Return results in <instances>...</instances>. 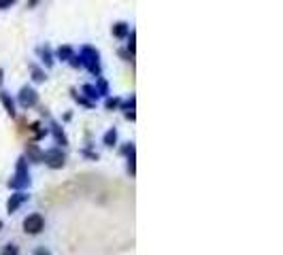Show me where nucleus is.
Listing matches in <instances>:
<instances>
[{
	"mask_svg": "<svg viewBox=\"0 0 283 255\" xmlns=\"http://www.w3.org/2000/svg\"><path fill=\"white\" fill-rule=\"evenodd\" d=\"M79 58H81V64H83V68H87L92 75L100 77V54L94 47H89V45L81 47Z\"/></svg>",
	"mask_w": 283,
	"mask_h": 255,
	"instance_id": "obj_1",
	"label": "nucleus"
},
{
	"mask_svg": "<svg viewBox=\"0 0 283 255\" xmlns=\"http://www.w3.org/2000/svg\"><path fill=\"white\" fill-rule=\"evenodd\" d=\"M30 185V172H28V160L22 156L17 160V166H15V177L9 181V187L11 189H24Z\"/></svg>",
	"mask_w": 283,
	"mask_h": 255,
	"instance_id": "obj_2",
	"label": "nucleus"
},
{
	"mask_svg": "<svg viewBox=\"0 0 283 255\" xmlns=\"http://www.w3.org/2000/svg\"><path fill=\"white\" fill-rule=\"evenodd\" d=\"M45 230V217L40 215V213H32V215H28L24 219V232L26 234H40Z\"/></svg>",
	"mask_w": 283,
	"mask_h": 255,
	"instance_id": "obj_3",
	"label": "nucleus"
},
{
	"mask_svg": "<svg viewBox=\"0 0 283 255\" xmlns=\"http://www.w3.org/2000/svg\"><path fill=\"white\" fill-rule=\"evenodd\" d=\"M40 160H43L49 168H62V166L66 164V158H64V153H62V149H60V147H56V149H47Z\"/></svg>",
	"mask_w": 283,
	"mask_h": 255,
	"instance_id": "obj_4",
	"label": "nucleus"
},
{
	"mask_svg": "<svg viewBox=\"0 0 283 255\" xmlns=\"http://www.w3.org/2000/svg\"><path fill=\"white\" fill-rule=\"evenodd\" d=\"M17 100H19V105H22L24 109H32V107H36V102H38V94H36L34 87L24 85L22 89H19Z\"/></svg>",
	"mask_w": 283,
	"mask_h": 255,
	"instance_id": "obj_5",
	"label": "nucleus"
},
{
	"mask_svg": "<svg viewBox=\"0 0 283 255\" xmlns=\"http://www.w3.org/2000/svg\"><path fill=\"white\" fill-rule=\"evenodd\" d=\"M28 200V196H26V193L24 191H17V193H13V196L11 198H9V202H7V211L9 213H15L19 207H22V204Z\"/></svg>",
	"mask_w": 283,
	"mask_h": 255,
	"instance_id": "obj_6",
	"label": "nucleus"
},
{
	"mask_svg": "<svg viewBox=\"0 0 283 255\" xmlns=\"http://www.w3.org/2000/svg\"><path fill=\"white\" fill-rule=\"evenodd\" d=\"M0 102H3V107H5V111L11 117H15V100L11 98V94L9 91H5V89H0Z\"/></svg>",
	"mask_w": 283,
	"mask_h": 255,
	"instance_id": "obj_7",
	"label": "nucleus"
},
{
	"mask_svg": "<svg viewBox=\"0 0 283 255\" xmlns=\"http://www.w3.org/2000/svg\"><path fill=\"white\" fill-rule=\"evenodd\" d=\"M52 132H54L56 145H62V147H66V145H68V140H66V134L62 132V126H60L58 121H52Z\"/></svg>",
	"mask_w": 283,
	"mask_h": 255,
	"instance_id": "obj_8",
	"label": "nucleus"
},
{
	"mask_svg": "<svg viewBox=\"0 0 283 255\" xmlns=\"http://www.w3.org/2000/svg\"><path fill=\"white\" fill-rule=\"evenodd\" d=\"M111 32H113L115 38H126L130 34V26L126 22H117V24H113V28H111Z\"/></svg>",
	"mask_w": 283,
	"mask_h": 255,
	"instance_id": "obj_9",
	"label": "nucleus"
},
{
	"mask_svg": "<svg viewBox=\"0 0 283 255\" xmlns=\"http://www.w3.org/2000/svg\"><path fill=\"white\" fill-rule=\"evenodd\" d=\"M73 56H75V51H73V47H68V45L58 47V51H56V58L62 60V62H68V60L73 58Z\"/></svg>",
	"mask_w": 283,
	"mask_h": 255,
	"instance_id": "obj_10",
	"label": "nucleus"
},
{
	"mask_svg": "<svg viewBox=\"0 0 283 255\" xmlns=\"http://www.w3.org/2000/svg\"><path fill=\"white\" fill-rule=\"evenodd\" d=\"M115 142H117V130L115 128H109L105 132V136H103V145L105 147H113Z\"/></svg>",
	"mask_w": 283,
	"mask_h": 255,
	"instance_id": "obj_11",
	"label": "nucleus"
},
{
	"mask_svg": "<svg viewBox=\"0 0 283 255\" xmlns=\"http://www.w3.org/2000/svg\"><path fill=\"white\" fill-rule=\"evenodd\" d=\"M40 60H43L45 66H54V54H52V49H49L47 45L40 49Z\"/></svg>",
	"mask_w": 283,
	"mask_h": 255,
	"instance_id": "obj_12",
	"label": "nucleus"
},
{
	"mask_svg": "<svg viewBox=\"0 0 283 255\" xmlns=\"http://www.w3.org/2000/svg\"><path fill=\"white\" fill-rule=\"evenodd\" d=\"M0 255H19V247L17 242H7L3 249H0Z\"/></svg>",
	"mask_w": 283,
	"mask_h": 255,
	"instance_id": "obj_13",
	"label": "nucleus"
},
{
	"mask_svg": "<svg viewBox=\"0 0 283 255\" xmlns=\"http://www.w3.org/2000/svg\"><path fill=\"white\" fill-rule=\"evenodd\" d=\"M94 87H96V91H98V96H107V94H109V85H107L105 79H98Z\"/></svg>",
	"mask_w": 283,
	"mask_h": 255,
	"instance_id": "obj_14",
	"label": "nucleus"
},
{
	"mask_svg": "<svg viewBox=\"0 0 283 255\" xmlns=\"http://www.w3.org/2000/svg\"><path fill=\"white\" fill-rule=\"evenodd\" d=\"M28 158L32 160V162H40V158H43V153H40L34 145H30V147H28Z\"/></svg>",
	"mask_w": 283,
	"mask_h": 255,
	"instance_id": "obj_15",
	"label": "nucleus"
},
{
	"mask_svg": "<svg viewBox=\"0 0 283 255\" xmlns=\"http://www.w3.org/2000/svg\"><path fill=\"white\" fill-rule=\"evenodd\" d=\"M81 89H83V94H85L87 98H92V100H98V98H100L94 85H83V87H81Z\"/></svg>",
	"mask_w": 283,
	"mask_h": 255,
	"instance_id": "obj_16",
	"label": "nucleus"
},
{
	"mask_svg": "<svg viewBox=\"0 0 283 255\" xmlns=\"http://www.w3.org/2000/svg\"><path fill=\"white\" fill-rule=\"evenodd\" d=\"M70 94H73V98H75V100L79 102V105H83V107H89V109H92V107H94V102H92V100H87V98H83V96H79V94H77V91H75V89H73V91H70Z\"/></svg>",
	"mask_w": 283,
	"mask_h": 255,
	"instance_id": "obj_17",
	"label": "nucleus"
},
{
	"mask_svg": "<svg viewBox=\"0 0 283 255\" xmlns=\"http://www.w3.org/2000/svg\"><path fill=\"white\" fill-rule=\"evenodd\" d=\"M32 79L36 81V83H43L47 77H45V73H43V70H40L38 66H32Z\"/></svg>",
	"mask_w": 283,
	"mask_h": 255,
	"instance_id": "obj_18",
	"label": "nucleus"
},
{
	"mask_svg": "<svg viewBox=\"0 0 283 255\" xmlns=\"http://www.w3.org/2000/svg\"><path fill=\"white\" fill-rule=\"evenodd\" d=\"M30 130L34 132V138H36V140H38V138H43V136L47 134V130H40V124H38V121H34V124L30 126Z\"/></svg>",
	"mask_w": 283,
	"mask_h": 255,
	"instance_id": "obj_19",
	"label": "nucleus"
},
{
	"mask_svg": "<svg viewBox=\"0 0 283 255\" xmlns=\"http://www.w3.org/2000/svg\"><path fill=\"white\" fill-rule=\"evenodd\" d=\"M105 107H107V111H113V109L121 107V100H119V98H107V102H105Z\"/></svg>",
	"mask_w": 283,
	"mask_h": 255,
	"instance_id": "obj_20",
	"label": "nucleus"
},
{
	"mask_svg": "<svg viewBox=\"0 0 283 255\" xmlns=\"http://www.w3.org/2000/svg\"><path fill=\"white\" fill-rule=\"evenodd\" d=\"M134 100H136L134 96H130L126 102H121V109H124V111H132L134 109Z\"/></svg>",
	"mask_w": 283,
	"mask_h": 255,
	"instance_id": "obj_21",
	"label": "nucleus"
},
{
	"mask_svg": "<svg viewBox=\"0 0 283 255\" xmlns=\"http://www.w3.org/2000/svg\"><path fill=\"white\" fill-rule=\"evenodd\" d=\"M32 255H52V253H49V249L45 247V244H38V247L32 251Z\"/></svg>",
	"mask_w": 283,
	"mask_h": 255,
	"instance_id": "obj_22",
	"label": "nucleus"
},
{
	"mask_svg": "<svg viewBox=\"0 0 283 255\" xmlns=\"http://www.w3.org/2000/svg\"><path fill=\"white\" fill-rule=\"evenodd\" d=\"M68 62H70V66H75V68H79V66H83V64H81V58H79V56H73V58L68 60Z\"/></svg>",
	"mask_w": 283,
	"mask_h": 255,
	"instance_id": "obj_23",
	"label": "nucleus"
},
{
	"mask_svg": "<svg viewBox=\"0 0 283 255\" xmlns=\"http://www.w3.org/2000/svg\"><path fill=\"white\" fill-rule=\"evenodd\" d=\"M9 7H13V0H0V11H5Z\"/></svg>",
	"mask_w": 283,
	"mask_h": 255,
	"instance_id": "obj_24",
	"label": "nucleus"
},
{
	"mask_svg": "<svg viewBox=\"0 0 283 255\" xmlns=\"http://www.w3.org/2000/svg\"><path fill=\"white\" fill-rule=\"evenodd\" d=\"M128 170H130V175H134L136 168H134V158H128Z\"/></svg>",
	"mask_w": 283,
	"mask_h": 255,
	"instance_id": "obj_25",
	"label": "nucleus"
},
{
	"mask_svg": "<svg viewBox=\"0 0 283 255\" xmlns=\"http://www.w3.org/2000/svg\"><path fill=\"white\" fill-rule=\"evenodd\" d=\"M3 81H5V70L0 68V85H3Z\"/></svg>",
	"mask_w": 283,
	"mask_h": 255,
	"instance_id": "obj_26",
	"label": "nucleus"
},
{
	"mask_svg": "<svg viewBox=\"0 0 283 255\" xmlns=\"http://www.w3.org/2000/svg\"><path fill=\"white\" fill-rule=\"evenodd\" d=\"M3 226H5V223H3V219H0V230H3Z\"/></svg>",
	"mask_w": 283,
	"mask_h": 255,
	"instance_id": "obj_27",
	"label": "nucleus"
}]
</instances>
